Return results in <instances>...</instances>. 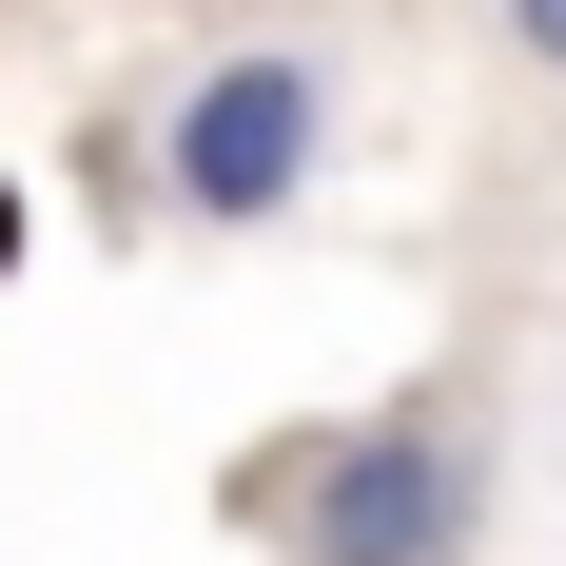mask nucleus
I'll list each match as a JSON object with an SVG mask.
<instances>
[{
  "mask_svg": "<svg viewBox=\"0 0 566 566\" xmlns=\"http://www.w3.org/2000/svg\"><path fill=\"white\" fill-rule=\"evenodd\" d=\"M20 234H40V216H20V176H0V274H20Z\"/></svg>",
  "mask_w": 566,
  "mask_h": 566,
  "instance_id": "20e7f679",
  "label": "nucleus"
},
{
  "mask_svg": "<svg viewBox=\"0 0 566 566\" xmlns=\"http://www.w3.org/2000/svg\"><path fill=\"white\" fill-rule=\"evenodd\" d=\"M313 157H333V78L293 40H234L196 98L157 117V216H196V234H274L293 196H313Z\"/></svg>",
  "mask_w": 566,
  "mask_h": 566,
  "instance_id": "f03ea898",
  "label": "nucleus"
},
{
  "mask_svg": "<svg viewBox=\"0 0 566 566\" xmlns=\"http://www.w3.org/2000/svg\"><path fill=\"white\" fill-rule=\"evenodd\" d=\"M489 20H509V59H527V78H566V0H489Z\"/></svg>",
  "mask_w": 566,
  "mask_h": 566,
  "instance_id": "7ed1b4c3",
  "label": "nucleus"
},
{
  "mask_svg": "<svg viewBox=\"0 0 566 566\" xmlns=\"http://www.w3.org/2000/svg\"><path fill=\"white\" fill-rule=\"evenodd\" d=\"M216 509L274 527L293 566H469V527H489V450H469L450 391H391V410H352V430L254 450Z\"/></svg>",
  "mask_w": 566,
  "mask_h": 566,
  "instance_id": "f257e3e1",
  "label": "nucleus"
}]
</instances>
